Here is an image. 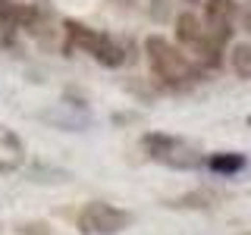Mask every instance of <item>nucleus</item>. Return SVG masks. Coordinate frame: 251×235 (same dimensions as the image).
<instances>
[{"instance_id":"1","label":"nucleus","mask_w":251,"mask_h":235,"mask_svg":"<svg viewBox=\"0 0 251 235\" xmlns=\"http://www.w3.org/2000/svg\"><path fill=\"white\" fill-rule=\"evenodd\" d=\"M141 151L151 157L154 163H160V166H170V169H201L204 163V154L198 144H192V141L179 138V135H167V132H148V135H141Z\"/></svg>"},{"instance_id":"2","label":"nucleus","mask_w":251,"mask_h":235,"mask_svg":"<svg viewBox=\"0 0 251 235\" xmlns=\"http://www.w3.org/2000/svg\"><path fill=\"white\" fill-rule=\"evenodd\" d=\"M145 53H148V63H151V72L160 78L163 85H170V88H185V85H192L195 75H198L192 63L160 35H151L145 41Z\"/></svg>"},{"instance_id":"3","label":"nucleus","mask_w":251,"mask_h":235,"mask_svg":"<svg viewBox=\"0 0 251 235\" xmlns=\"http://www.w3.org/2000/svg\"><path fill=\"white\" fill-rule=\"evenodd\" d=\"M63 31H66L69 44H75L78 50H85L91 60H98L100 66L116 69V66H123V63L129 60L126 57V47L116 41V38H110L104 31H98V28H88L85 22L63 19Z\"/></svg>"},{"instance_id":"4","label":"nucleus","mask_w":251,"mask_h":235,"mask_svg":"<svg viewBox=\"0 0 251 235\" xmlns=\"http://www.w3.org/2000/svg\"><path fill=\"white\" fill-rule=\"evenodd\" d=\"M132 216L129 210H120L107 201H88L75 216V226L82 235H120L123 229L132 226Z\"/></svg>"},{"instance_id":"5","label":"nucleus","mask_w":251,"mask_h":235,"mask_svg":"<svg viewBox=\"0 0 251 235\" xmlns=\"http://www.w3.org/2000/svg\"><path fill=\"white\" fill-rule=\"evenodd\" d=\"M44 28V13L31 3H16V0H0V44L16 47V35H41Z\"/></svg>"},{"instance_id":"6","label":"nucleus","mask_w":251,"mask_h":235,"mask_svg":"<svg viewBox=\"0 0 251 235\" xmlns=\"http://www.w3.org/2000/svg\"><path fill=\"white\" fill-rule=\"evenodd\" d=\"M176 38H179V44L185 47L188 53H195L204 66H220V47L214 38H210V31L204 28V22H198V16L195 13H182L176 19Z\"/></svg>"},{"instance_id":"7","label":"nucleus","mask_w":251,"mask_h":235,"mask_svg":"<svg viewBox=\"0 0 251 235\" xmlns=\"http://www.w3.org/2000/svg\"><path fill=\"white\" fill-rule=\"evenodd\" d=\"M235 16H239V3L235 0H207L204 3V28L210 31V38L220 47L232 38Z\"/></svg>"},{"instance_id":"8","label":"nucleus","mask_w":251,"mask_h":235,"mask_svg":"<svg viewBox=\"0 0 251 235\" xmlns=\"http://www.w3.org/2000/svg\"><path fill=\"white\" fill-rule=\"evenodd\" d=\"M41 119L50 122V125H57V129H63V132H78V129H85V125L91 122V116H88V110H85V104L60 100L53 110H44Z\"/></svg>"},{"instance_id":"9","label":"nucleus","mask_w":251,"mask_h":235,"mask_svg":"<svg viewBox=\"0 0 251 235\" xmlns=\"http://www.w3.org/2000/svg\"><path fill=\"white\" fill-rule=\"evenodd\" d=\"M25 166V141L10 125L0 122V172H16Z\"/></svg>"},{"instance_id":"10","label":"nucleus","mask_w":251,"mask_h":235,"mask_svg":"<svg viewBox=\"0 0 251 235\" xmlns=\"http://www.w3.org/2000/svg\"><path fill=\"white\" fill-rule=\"evenodd\" d=\"M248 166L245 154H235V151H220V154H210L207 157V169L217 172V176H239L242 169Z\"/></svg>"},{"instance_id":"11","label":"nucleus","mask_w":251,"mask_h":235,"mask_svg":"<svg viewBox=\"0 0 251 235\" xmlns=\"http://www.w3.org/2000/svg\"><path fill=\"white\" fill-rule=\"evenodd\" d=\"M220 201H223L220 191L201 188V191H188V194H182V198L170 201V207H179V210H214Z\"/></svg>"},{"instance_id":"12","label":"nucleus","mask_w":251,"mask_h":235,"mask_svg":"<svg viewBox=\"0 0 251 235\" xmlns=\"http://www.w3.org/2000/svg\"><path fill=\"white\" fill-rule=\"evenodd\" d=\"M229 63H232V72L239 78H251V44H235Z\"/></svg>"},{"instance_id":"13","label":"nucleus","mask_w":251,"mask_h":235,"mask_svg":"<svg viewBox=\"0 0 251 235\" xmlns=\"http://www.w3.org/2000/svg\"><path fill=\"white\" fill-rule=\"evenodd\" d=\"M19 235H50V229H47L44 223H22Z\"/></svg>"},{"instance_id":"14","label":"nucleus","mask_w":251,"mask_h":235,"mask_svg":"<svg viewBox=\"0 0 251 235\" xmlns=\"http://www.w3.org/2000/svg\"><path fill=\"white\" fill-rule=\"evenodd\" d=\"M185 3H201V0H185Z\"/></svg>"},{"instance_id":"15","label":"nucleus","mask_w":251,"mask_h":235,"mask_svg":"<svg viewBox=\"0 0 251 235\" xmlns=\"http://www.w3.org/2000/svg\"><path fill=\"white\" fill-rule=\"evenodd\" d=\"M248 125H251V116H248Z\"/></svg>"}]
</instances>
